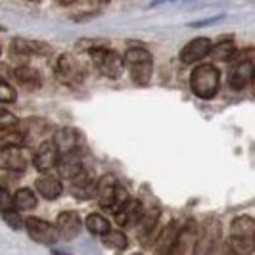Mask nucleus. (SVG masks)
Returning a JSON list of instances; mask_svg holds the SVG:
<instances>
[{
    "instance_id": "30",
    "label": "nucleus",
    "mask_w": 255,
    "mask_h": 255,
    "mask_svg": "<svg viewBox=\"0 0 255 255\" xmlns=\"http://www.w3.org/2000/svg\"><path fill=\"white\" fill-rule=\"evenodd\" d=\"M13 209V198L12 194L0 186V213H8Z\"/></svg>"
},
{
    "instance_id": "25",
    "label": "nucleus",
    "mask_w": 255,
    "mask_h": 255,
    "mask_svg": "<svg viewBox=\"0 0 255 255\" xmlns=\"http://www.w3.org/2000/svg\"><path fill=\"white\" fill-rule=\"evenodd\" d=\"M102 242L110 250H125L127 248V236L121 230H110L102 236Z\"/></svg>"
},
{
    "instance_id": "23",
    "label": "nucleus",
    "mask_w": 255,
    "mask_h": 255,
    "mask_svg": "<svg viewBox=\"0 0 255 255\" xmlns=\"http://www.w3.org/2000/svg\"><path fill=\"white\" fill-rule=\"evenodd\" d=\"M13 205H15L17 211L35 209L37 207V196L33 194V190H29V188H21V190L15 192V196H13Z\"/></svg>"
},
{
    "instance_id": "15",
    "label": "nucleus",
    "mask_w": 255,
    "mask_h": 255,
    "mask_svg": "<svg viewBox=\"0 0 255 255\" xmlns=\"http://www.w3.org/2000/svg\"><path fill=\"white\" fill-rule=\"evenodd\" d=\"M56 229L64 240H71L81 230V219L75 211H64L56 217Z\"/></svg>"
},
{
    "instance_id": "12",
    "label": "nucleus",
    "mask_w": 255,
    "mask_h": 255,
    "mask_svg": "<svg viewBox=\"0 0 255 255\" xmlns=\"http://www.w3.org/2000/svg\"><path fill=\"white\" fill-rule=\"evenodd\" d=\"M180 229L177 227V223L167 225L165 229L161 230V234L157 236L155 246H153V255H173L175 246H177V238H179Z\"/></svg>"
},
{
    "instance_id": "31",
    "label": "nucleus",
    "mask_w": 255,
    "mask_h": 255,
    "mask_svg": "<svg viewBox=\"0 0 255 255\" xmlns=\"http://www.w3.org/2000/svg\"><path fill=\"white\" fill-rule=\"evenodd\" d=\"M17 123V119H15V115L10 114L6 108H2L0 106V127H12Z\"/></svg>"
},
{
    "instance_id": "27",
    "label": "nucleus",
    "mask_w": 255,
    "mask_h": 255,
    "mask_svg": "<svg viewBox=\"0 0 255 255\" xmlns=\"http://www.w3.org/2000/svg\"><path fill=\"white\" fill-rule=\"evenodd\" d=\"M215 60H230V58H234V54H236V46H234V42L232 40H221L219 44H215L211 52H209Z\"/></svg>"
},
{
    "instance_id": "9",
    "label": "nucleus",
    "mask_w": 255,
    "mask_h": 255,
    "mask_svg": "<svg viewBox=\"0 0 255 255\" xmlns=\"http://www.w3.org/2000/svg\"><path fill=\"white\" fill-rule=\"evenodd\" d=\"M211 48H213V44L207 37L194 38L180 50V62L182 64H194V62L202 60L205 56H209Z\"/></svg>"
},
{
    "instance_id": "24",
    "label": "nucleus",
    "mask_w": 255,
    "mask_h": 255,
    "mask_svg": "<svg viewBox=\"0 0 255 255\" xmlns=\"http://www.w3.org/2000/svg\"><path fill=\"white\" fill-rule=\"evenodd\" d=\"M56 146L60 148V152H75L77 146V132L71 128H64L56 134Z\"/></svg>"
},
{
    "instance_id": "32",
    "label": "nucleus",
    "mask_w": 255,
    "mask_h": 255,
    "mask_svg": "<svg viewBox=\"0 0 255 255\" xmlns=\"http://www.w3.org/2000/svg\"><path fill=\"white\" fill-rule=\"evenodd\" d=\"M4 215V221L12 227V229H19L21 225H23V221H21V217H19V213H15V211H8V213H2Z\"/></svg>"
},
{
    "instance_id": "33",
    "label": "nucleus",
    "mask_w": 255,
    "mask_h": 255,
    "mask_svg": "<svg viewBox=\"0 0 255 255\" xmlns=\"http://www.w3.org/2000/svg\"><path fill=\"white\" fill-rule=\"evenodd\" d=\"M56 2H58V4H62V6H71L75 0H56Z\"/></svg>"
},
{
    "instance_id": "5",
    "label": "nucleus",
    "mask_w": 255,
    "mask_h": 255,
    "mask_svg": "<svg viewBox=\"0 0 255 255\" xmlns=\"http://www.w3.org/2000/svg\"><path fill=\"white\" fill-rule=\"evenodd\" d=\"M221 240V223L217 219H207L198 232V240L194 246V255H209L217 248Z\"/></svg>"
},
{
    "instance_id": "3",
    "label": "nucleus",
    "mask_w": 255,
    "mask_h": 255,
    "mask_svg": "<svg viewBox=\"0 0 255 255\" xmlns=\"http://www.w3.org/2000/svg\"><path fill=\"white\" fill-rule=\"evenodd\" d=\"M221 75L219 69L213 64H202L198 65L190 75V89L198 98L209 100L217 94Z\"/></svg>"
},
{
    "instance_id": "28",
    "label": "nucleus",
    "mask_w": 255,
    "mask_h": 255,
    "mask_svg": "<svg viewBox=\"0 0 255 255\" xmlns=\"http://www.w3.org/2000/svg\"><path fill=\"white\" fill-rule=\"evenodd\" d=\"M71 182H73V188H77V190H89L90 186H96L94 173H92L90 169H85V167L81 169V173H79Z\"/></svg>"
},
{
    "instance_id": "29",
    "label": "nucleus",
    "mask_w": 255,
    "mask_h": 255,
    "mask_svg": "<svg viewBox=\"0 0 255 255\" xmlns=\"http://www.w3.org/2000/svg\"><path fill=\"white\" fill-rule=\"evenodd\" d=\"M15 100V90L4 79H0V104H10Z\"/></svg>"
},
{
    "instance_id": "34",
    "label": "nucleus",
    "mask_w": 255,
    "mask_h": 255,
    "mask_svg": "<svg viewBox=\"0 0 255 255\" xmlns=\"http://www.w3.org/2000/svg\"><path fill=\"white\" fill-rule=\"evenodd\" d=\"M83 2H92L94 4V2H100V0H83Z\"/></svg>"
},
{
    "instance_id": "6",
    "label": "nucleus",
    "mask_w": 255,
    "mask_h": 255,
    "mask_svg": "<svg viewBox=\"0 0 255 255\" xmlns=\"http://www.w3.org/2000/svg\"><path fill=\"white\" fill-rule=\"evenodd\" d=\"M83 65L77 62L75 56L71 54H62L56 62V77L60 83H64L67 87H79L83 81Z\"/></svg>"
},
{
    "instance_id": "26",
    "label": "nucleus",
    "mask_w": 255,
    "mask_h": 255,
    "mask_svg": "<svg viewBox=\"0 0 255 255\" xmlns=\"http://www.w3.org/2000/svg\"><path fill=\"white\" fill-rule=\"evenodd\" d=\"M87 229L92 232V234H96V236H104L106 232H110V223H108V219L102 217V215H98V213H92L87 217Z\"/></svg>"
},
{
    "instance_id": "22",
    "label": "nucleus",
    "mask_w": 255,
    "mask_h": 255,
    "mask_svg": "<svg viewBox=\"0 0 255 255\" xmlns=\"http://www.w3.org/2000/svg\"><path fill=\"white\" fill-rule=\"evenodd\" d=\"M27 142L25 134L17 128L12 127H0V150L6 148H19Z\"/></svg>"
},
{
    "instance_id": "19",
    "label": "nucleus",
    "mask_w": 255,
    "mask_h": 255,
    "mask_svg": "<svg viewBox=\"0 0 255 255\" xmlns=\"http://www.w3.org/2000/svg\"><path fill=\"white\" fill-rule=\"evenodd\" d=\"M157 223H159V209L144 211V215H142V219L138 221V225H136V234H138V238H140L142 244L148 246V240L152 238Z\"/></svg>"
},
{
    "instance_id": "14",
    "label": "nucleus",
    "mask_w": 255,
    "mask_h": 255,
    "mask_svg": "<svg viewBox=\"0 0 255 255\" xmlns=\"http://www.w3.org/2000/svg\"><path fill=\"white\" fill-rule=\"evenodd\" d=\"M144 215V205L138 200H128L117 213H115V221L121 227H134L138 225V221Z\"/></svg>"
},
{
    "instance_id": "10",
    "label": "nucleus",
    "mask_w": 255,
    "mask_h": 255,
    "mask_svg": "<svg viewBox=\"0 0 255 255\" xmlns=\"http://www.w3.org/2000/svg\"><path fill=\"white\" fill-rule=\"evenodd\" d=\"M50 52V46L38 40H25V38H15L10 44V56L12 58H31L38 54Z\"/></svg>"
},
{
    "instance_id": "11",
    "label": "nucleus",
    "mask_w": 255,
    "mask_h": 255,
    "mask_svg": "<svg viewBox=\"0 0 255 255\" xmlns=\"http://www.w3.org/2000/svg\"><path fill=\"white\" fill-rule=\"evenodd\" d=\"M117 188H119V184L115 182V179L112 175H106V177H102V179L96 182V194L94 196H96L100 207L112 211L115 196H117Z\"/></svg>"
},
{
    "instance_id": "4",
    "label": "nucleus",
    "mask_w": 255,
    "mask_h": 255,
    "mask_svg": "<svg viewBox=\"0 0 255 255\" xmlns=\"http://www.w3.org/2000/svg\"><path fill=\"white\" fill-rule=\"evenodd\" d=\"M89 56L92 60L94 67L102 73V75L110 77V79H117V77L123 73V67L125 62L123 58L112 48H106V46H92L89 50Z\"/></svg>"
},
{
    "instance_id": "2",
    "label": "nucleus",
    "mask_w": 255,
    "mask_h": 255,
    "mask_svg": "<svg viewBox=\"0 0 255 255\" xmlns=\"http://www.w3.org/2000/svg\"><path fill=\"white\" fill-rule=\"evenodd\" d=\"M123 62H125V67L130 71V77L136 85L140 87H146L152 79V71H153V60L152 54L146 50V48H128L123 56Z\"/></svg>"
},
{
    "instance_id": "35",
    "label": "nucleus",
    "mask_w": 255,
    "mask_h": 255,
    "mask_svg": "<svg viewBox=\"0 0 255 255\" xmlns=\"http://www.w3.org/2000/svg\"><path fill=\"white\" fill-rule=\"evenodd\" d=\"M132 255H140V254H132Z\"/></svg>"
},
{
    "instance_id": "7",
    "label": "nucleus",
    "mask_w": 255,
    "mask_h": 255,
    "mask_svg": "<svg viewBox=\"0 0 255 255\" xmlns=\"http://www.w3.org/2000/svg\"><path fill=\"white\" fill-rule=\"evenodd\" d=\"M25 229L29 236L38 244H54L60 238V232L56 225H50L48 221H42L38 217H29L25 221Z\"/></svg>"
},
{
    "instance_id": "18",
    "label": "nucleus",
    "mask_w": 255,
    "mask_h": 255,
    "mask_svg": "<svg viewBox=\"0 0 255 255\" xmlns=\"http://www.w3.org/2000/svg\"><path fill=\"white\" fill-rule=\"evenodd\" d=\"M27 167V161L23 157V152L19 148H6L0 150V169L2 171H23Z\"/></svg>"
},
{
    "instance_id": "20",
    "label": "nucleus",
    "mask_w": 255,
    "mask_h": 255,
    "mask_svg": "<svg viewBox=\"0 0 255 255\" xmlns=\"http://www.w3.org/2000/svg\"><path fill=\"white\" fill-rule=\"evenodd\" d=\"M35 186H37L38 194H42V198H46V200H56L64 192L62 182L56 179V177H50V175H44V177L37 179Z\"/></svg>"
},
{
    "instance_id": "21",
    "label": "nucleus",
    "mask_w": 255,
    "mask_h": 255,
    "mask_svg": "<svg viewBox=\"0 0 255 255\" xmlns=\"http://www.w3.org/2000/svg\"><path fill=\"white\" fill-rule=\"evenodd\" d=\"M13 77H15V81H17L21 87H25V89L37 90L38 87H40V75H38L37 69H33V67L19 65V67H15Z\"/></svg>"
},
{
    "instance_id": "17",
    "label": "nucleus",
    "mask_w": 255,
    "mask_h": 255,
    "mask_svg": "<svg viewBox=\"0 0 255 255\" xmlns=\"http://www.w3.org/2000/svg\"><path fill=\"white\" fill-rule=\"evenodd\" d=\"M83 163H81V157L75 152H65L60 155V161H58V173L62 179L73 180L81 173Z\"/></svg>"
},
{
    "instance_id": "16",
    "label": "nucleus",
    "mask_w": 255,
    "mask_h": 255,
    "mask_svg": "<svg viewBox=\"0 0 255 255\" xmlns=\"http://www.w3.org/2000/svg\"><path fill=\"white\" fill-rule=\"evenodd\" d=\"M255 77V65L250 60H244L240 64H236V67L230 73V87L234 90H242L244 87H248Z\"/></svg>"
},
{
    "instance_id": "8",
    "label": "nucleus",
    "mask_w": 255,
    "mask_h": 255,
    "mask_svg": "<svg viewBox=\"0 0 255 255\" xmlns=\"http://www.w3.org/2000/svg\"><path fill=\"white\" fill-rule=\"evenodd\" d=\"M60 161V148L54 140H44L38 144V148L33 153V163L38 171H50Z\"/></svg>"
},
{
    "instance_id": "1",
    "label": "nucleus",
    "mask_w": 255,
    "mask_h": 255,
    "mask_svg": "<svg viewBox=\"0 0 255 255\" xmlns=\"http://www.w3.org/2000/svg\"><path fill=\"white\" fill-rule=\"evenodd\" d=\"M255 252V219L240 215L230 225V238L227 242L229 255H252Z\"/></svg>"
},
{
    "instance_id": "13",
    "label": "nucleus",
    "mask_w": 255,
    "mask_h": 255,
    "mask_svg": "<svg viewBox=\"0 0 255 255\" xmlns=\"http://www.w3.org/2000/svg\"><path fill=\"white\" fill-rule=\"evenodd\" d=\"M198 225L194 221H188L179 232V238H177V246H175V252L173 255H188L190 252H194V246L198 240Z\"/></svg>"
}]
</instances>
